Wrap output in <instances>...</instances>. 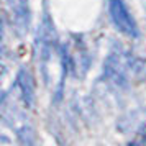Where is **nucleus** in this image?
<instances>
[{
    "mask_svg": "<svg viewBox=\"0 0 146 146\" xmlns=\"http://www.w3.org/2000/svg\"><path fill=\"white\" fill-rule=\"evenodd\" d=\"M17 87L20 90L21 100L27 108H31L35 104V82L31 74L28 72L27 69H21L18 72V77H17Z\"/></svg>",
    "mask_w": 146,
    "mask_h": 146,
    "instance_id": "obj_6",
    "label": "nucleus"
},
{
    "mask_svg": "<svg viewBox=\"0 0 146 146\" xmlns=\"http://www.w3.org/2000/svg\"><path fill=\"white\" fill-rule=\"evenodd\" d=\"M108 7H110V15H112L115 27L126 36L136 38L138 36V28H136V23L133 20V17L128 12L125 2L123 0H108Z\"/></svg>",
    "mask_w": 146,
    "mask_h": 146,
    "instance_id": "obj_4",
    "label": "nucleus"
},
{
    "mask_svg": "<svg viewBox=\"0 0 146 146\" xmlns=\"http://www.w3.org/2000/svg\"><path fill=\"white\" fill-rule=\"evenodd\" d=\"M143 69L141 61L120 46L113 48L104 62L105 77L118 87H126L133 79H138Z\"/></svg>",
    "mask_w": 146,
    "mask_h": 146,
    "instance_id": "obj_1",
    "label": "nucleus"
},
{
    "mask_svg": "<svg viewBox=\"0 0 146 146\" xmlns=\"http://www.w3.org/2000/svg\"><path fill=\"white\" fill-rule=\"evenodd\" d=\"M35 53H36V61L41 67V72L46 82L51 80L49 72L53 71L54 61H62V53H61V46L58 48L56 44V36H54L53 25L48 17L41 23L40 30L36 33V43H35Z\"/></svg>",
    "mask_w": 146,
    "mask_h": 146,
    "instance_id": "obj_2",
    "label": "nucleus"
},
{
    "mask_svg": "<svg viewBox=\"0 0 146 146\" xmlns=\"http://www.w3.org/2000/svg\"><path fill=\"white\" fill-rule=\"evenodd\" d=\"M61 53H62L64 66L69 67L76 77L86 76L90 67V54L87 51L84 41L77 36H72V40L61 46Z\"/></svg>",
    "mask_w": 146,
    "mask_h": 146,
    "instance_id": "obj_3",
    "label": "nucleus"
},
{
    "mask_svg": "<svg viewBox=\"0 0 146 146\" xmlns=\"http://www.w3.org/2000/svg\"><path fill=\"white\" fill-rule=\"evenodd\" d=\"M7 10L12 18V27L20 36H23L30 27L28 0H7Z\"/></svg>",
    "mask_w": 146,
    "mask_h": 146,
    "instance_id": "obj_5",
    "label": "nucleus"
},
{
    "mask_svg": "<svg viewBox=\"0 0 146 146\" xmlns=\"http://www.w3.org/2000/svg\"><path fill=\"white\" fill-rule=\"evenodd\" d=\"M143 7H145V10H146V0H143Z\"/></svg>",
    "mask_w": 146,
    "mask_h": 146,
    "instance_id": "obj_7",
    "label": "nucleus"
}]
</instances>
